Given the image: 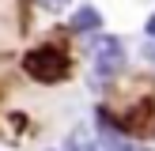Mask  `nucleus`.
Returning <instances> with one entry per match:
<instances>
[{"instance_id": "1", "label": "nucleus", "mask_w": 155, "mask_h": 151, "mask_svg": "<svg viewBox=\"0 0 155 151\" xmlns=\"http://www.w3.org/2000/svg\"><path fill=\"white\" fill-rule=\"evenodd\" d=\"M23 76L34 83H45V87H53V83H64L68 76H72V57H68L64 45L57 42H42L34 45V49L23 53Z\"/></svg>"}, {"instance_id": "7", "label": "nucleus", "mask_w": 155, "mask_h": 151, "mask_svg": "<svg viewBox=\"0 0 155 151\" xmlns=\"http://www.w3.org/2000/svg\"><path fill=\"white\" fill-rule=\"evenodd\" d=\"M144 30H148V38L155 42V15H148V23H144Z\"/></svg>"}, {"instance_id": "5", "label": "nucleus", "mask_w": 155, "mask_h": 151, "mask_svg": "<svg viewBox=\"0 0 155 151\" xmlns=\"http://www.w3.org/2000/svg\"><path fill=\"white\" fill-rule=\"evenodd\" d=\"M64 151H98V147H95V143L87 140V136L72 132V136H68V140H64Z\"/></svg>"}, {"instance_id": "3", "label": "nucleus", "mask_w": 155, "mask_h": 151, "mask_svg": "<svg viewBox=\"0 0 155 151\" xmlns=\"http://www.w3.org/2000/svg\"><path fill=\"white\" fill-rule=\"evenodd\" d=\"M95 125H98V140H102V147H98V151H136V143L117 128V117H114L106 106H98V110H95Z\"/></svg>"}, {"instance_id": "4", "label": "nucleus", "mask_w": 155, "mask_h": 151, "mask_svg": "<svg viewBox=\"0 0 155 151\" xmlns=\"http://www.w3.org/2000/svg\"><path fill=\"white\" fill-rule=\"evenodd\" d=\"M68 27H72V34H91V30L102 27V15H98V8H76L72 19H68Z\"/></svg>"}, {"instance_id": "6", "label": "nucleus", "mask_w": 155, "mask_h": 151, "mask_svg": "<svg viewBox=\"0 0 155 151\" xmlns=\"http://www.w3.org/2000/svg\"><path fill=\"white\" fill-rule=\"evenodd\" d=\"M42 4H45V11H57V8H64L68 0H42Z\"/></svg>"}, {"instance_id": "8", "label": "nucleus", "mask_w": 155, "mask_h": 151, "mask_svg": "<svg viewBox=\"0 0 155 151\" xmlns=\"http://www.w3.org/2000/svg\"><path fill=\"white\" fill-rule=\"evenodd\" d=\"M148 57H151V60H155V42H151V45H148Z\"/></svg>"}, {"instance_id": "2", "label": "nucleus", "mask_w": 155, "mask_h": 151, "mask_svg": "<svg viewBox=\"0 0 155 151\" xmlns=\"http://www.w3.org/2000/svg\"><path fill=\"white\" fill-rule=\"evenodd\" d=\"M91 57H95L98 76H117L121 68H125V45H121V38H114V34L95 38V45H91Z\"/></svg>"}]
</instances>
